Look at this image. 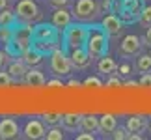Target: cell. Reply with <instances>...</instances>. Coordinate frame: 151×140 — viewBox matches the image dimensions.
<instances>
[{"label": "cell", "instance_id": "cell-1", "mask_svg": "<svg viewBox=\"0 0 151 140\" xmlns=\"http://www.w3.org/2000/svg\"><path fill=\"white\" fill-rule=\"evenodd\" d=\"M34 43V26L32 22H22L17 21L11 26V39L6 45V51L9 52L13 58L21 56L24 51H28Z\"/></svg>", "mask_w": 151, "mask_h": 140}, {"label": "cell", "instance_id": "cell-2", "mask_svg": "<svg viewBox=\"0 0 151 140\" xmlns=\"http://www.w3.org/2000/svg\"><path fill=\"white\" fill-rule=\"evenodd\" d=\"M32 47H36L43 54H50L56 47H60V30L52 22H41V25L34 26Z\"/></svg>", "mask_w": 151, "mask_h": 140}, {"label": "cell", "instance_id": "cell-3", "mask_svg": "<svg viewBox=\"0 0 151 140\" xmlns=\"http://www.w3.org/2000/svg\"><path fill=\"white\" fill-rule=\"evenodd\" d=\"M108 34L104 32L103 25H95V22H91L90 26V34H88V41H86V51L90 52V56L97 58L99 60L101 56H104L108 52Z\"/></svg>", "mask_w": 151, "mask_h": 140}, {"label": "cell", "instance_id": "cell-4", "mask_svg": "<svg viewBox=\"0 0 151 140\" xmlns=\"http://www.w3.org/2000/svg\"><path fill=\"white\" fill-rule=\"evenodd\" d=\"M90 26L91 22H78L75 21L71 22L65 30H63V49L67 52L73 49H80V47H86L88 41V34H90Z\"/></svg>", "mask_w": 151, "mask_h": 140}, {"label": "cell", "instance_id": "cell-5", "mask_svg": "<svg viewBox=\"0 0 151 140\" xmlns=\"http://www.w3.org/2000/svg\"><path fill=\"white\" fill-rule=\"evenodd\" d=\"M144 8V0H112V11L125 25H134L136 21H140Z\"/></svg>", "mask_w": 151, "mask_h": 140}, {"label": "cell", "instance_id": "cell-6", "mask_svg": "<svg viewBox=\"0 0 151 140\" xmlns=\"http://www.w3.org/2000/svg\"><path fill=\"white\" fill-rule=\"evenodd\" d=\"M49 69L50 73L54 75V77H67V75H71L73 71V64H71V58H69V52L60 47H56L54 51L49 54Z\"/></svg>", "mask_w": 151, "mask_h": 140}, {"label": "cell", "instance_id": "cell-7", "mask_svg": "<svg viewBox=\"0 0 151 140\" xmlns=\"http://www.w3.org/2000/svg\"><path fill=\"white\" fill-rule=\"evenodd\" d=\"M71 13L73 19L78 22H95L103 11H101V4L95 2V0H77Z\"/></svg>", "mask_w": 151, "mask_h": 140}, {"label": "cell", "instance_id": "cell-8", "mask_svg": "<svg viewBox=\"0 0 151 140\" xmlns=\"http://www.w3.org/2000/svg\"><path fill=\"white\" fill-rule=\"evenodd\" d=\"M17 21L22 22H36L41 19V9L37 8V4L34 0H19L15 8Z\"/></svg>", "mask_w": 151, "mask_h": 140}, {"label": "cell", "instance_id": "cell-9", "mask_svg": "<svg viewBox=\"0 0 151 140\" xmlns=\"http://www.w3.org/2000/svg\"><path fill=\"white\" fill-rule=\"evenodd\" d=\"M142 38L140 36H136V34H129V36H125L123 39H121V43H119V56H123V58H134L140 54V51H142Z\"/></svg>", "mask_w": 151, "mask_h": 140}, {"label": "cell", "instance_id": "cell-10", "mask_svg": "<svg viewBox=\"0 0 151 140\" xmlns=\"http://www.w3.org/2000/svg\"><path fill=\"white\" fill-rule=\"evenodd\" d=\"M22 136L28 140H41L47 138V125L43 123V120H28L22 131Z\"/></svg>", "mask_w": 151, "mask_h": 140}, {"label": "cell", "instance_id": "cell-11", "mask_svg": "<svg viewBox=\"0 0 151 140\" xmlns=\"http://www.w3.org/2000/svg\"><path fill=\"white\" fill-rule=\"evenodd\" d=\"M101 25L104 28V32L108 34V38H119V36H123V30H125V22L119 19L118 15L114 13H110L106 15L104 19L101 21Z\"/></svg>", "mask_w": 151, "mask_h": 140}, {"label": "cell", "instance_id": "cell-12", "mask_svg": "<svg viewBox=\"0 0 151 140\" xmlns=\"http://www.w3.org/2000/svg\"><path fill=\"white\" fill-rule=\"evenodd\" d=\"M69 58H71V64H73L75 69H88L91 66V62H93V58L90 56V52L86 51V47L69 51Z\"/></svg>", "mask_w": 151, "mask_h": 140}, {"label": "cell", "instance_id": "cell-13", "mask_svg": "<svg viewBox=\"0 0 151 140\" xmlns=\"http://www.w3.org/2000/svg\"><path fill=\"white\" fill-rule=\"evenodd\" d=\"M28 67L24 62H22V58L21 56H17L15 60H11L8 64V73L11 75V79H13V82H22L26 77V73H28Z\"/></svg>", "mask_w": 151, "mask_h": 140}, {"label": "cell", "instance_id": "cell-14", "mask_svg": "<svg viewBox=\"0 0 151 140\" xmlns=\"http://www.w3.org/2000/svg\"><path fill=\"white\" fill-rule=\"evenodd\" d=\"M19 123L13 120V118H4L0 121V138L2 140H11V138H17L19 136Z\"/></svg>", "mask_w": 151, "mask_h": 140}, {"label": "cell", "instance_id": "cell-15", "mask_svg": "<svg viewBox=\"0 0 151 140\" xmlns=\"http://www.w3.org/2000/svg\"><path fill=\"white\" fill-rule=\"evenodd\" d=\"M73 22V13L67 11L65 8H56L52 13V25H54L60 32H63L65 28Z\"/></svg>", "mask_w": 151, "mask_h": 140}, {"label": "cell", "instance_id": "cell-16", "mask_svg": "<svg viewBox=\"0 0 151 140\" xmlns=\"http://www.w3.org/2000/svg\"><path fill=\"white\" fill-rule=\"evenodd\" d=\"M125 127L129 129V133H144L146 129H149V120L147 116H131V118H127V123Z\"/></svg>", "mask_w": 151, "mask_h": 140}, {"label": "cell", "instance_id": "cell-17", "mask_svg": "<svg viewBox=\"0 0 151 140\" xmlns=\"http://www.w3.org/2000/svg\"><path fill=\"white\" fill-rule=\"evenodd\" d=\"M21 58H22V62L26 64L28 67H39L43 64V58H45V54L41 51H37L36 47H30L28 51H24L21 54Z\"/></svg>", "mask_w": 151, "mask_h": 140}, {"label": "cell", "instance_id": "cell-18", "mask_svg": "<svg viewBox=\"0 0 151 140\" xmlns=\"http://www.w3.org/2000/svg\"><path fill=\"white\" fill-rule=\"evenodd\" d=\"M22 82H24L26 86H30V88H39V86H45V84H47V80H45V75H43L41 69L30 67Z\"/></svg>", "mask_w": 151, "mask_h": 140}, {"label": "cell", "instance_id": "cell-19", "mask_svg": "<svg viewBox=\"0 0 151 140\" xmlns=\"http://www.w3.org/2000/svg\"><path fill=\"white\" fill-rule=\"evenodd\" d=\"M82 118H84L82 114H63V118H62V127H63V131H69V133L80 131Z\"/></svg>", "mask_w": 151, "mask_h": 140}, {"label": "cell", "instance_id": "cell-20", "mask_svg": "<svg viewBox=\"0 0 151 140\" xmlns=\"http://www.w3.org/2000/svg\"><path fill=\"white\" fill-rule=\"evenodd\" d=\"M97 71L104 77H108V75H114L118 73V64H116L114 58H110L108 54H104L99 58V62H97Z\"/></svg>", "mask_w": 151, "mask_h": 140}, {"label": "cell", "instance_id": "cell-21", "mask_svg": "<svg viewBox=\"0 0 151 140\" xmlns=\"http://www.w3.org/2000/svg\"><path fill=\"white\" fill-rule=\"evenodd\" d=\"M116 127H118V118L114 114H104L99 118V133L103 135H112Z\"/></svg>", "mask_w": 151, "mask_h": 140}, {"label": "cell", "instance_id": "cell-22", "mask_svg": "<svg viewBox=\"0 0 151 140\" xmlns=\"http://www.w3.org/2000/svg\"><path fill=\"white\" fill-rule=\"evenodd\" d=\"M80 131H88V133H99V118L93 114L84 116L82 118V125H80Z\"/></svg>", "mask_w": 151, "mask_h": 140}, {"label": "cell", "instance_id": "cell-23", "mask_svg": "<svg viewBox=\"0 0 151 140\" xmlns=\"http://www.w3.org/2000/svg\"><path fill=\"white\" fill-rule=\"evenodd\" d=\"M136 71L140 75L151 73V54H140L136 58Z\"/></svg>", "mask_w": 151, "mask_h": 140}, {"label": "cell", "instance_id": "cell-24", "mask_svg": "<svg viewBox=\"0 0 151 140\" xmlns=\"http://www.w3.org/2000/svg\"><path fill=\"white\" fill-rule=\"evenodd\" d=\"M39 118L43 120V123L47 125V127H56V125L62 123L63 114H60V112H45V114L39 116Z\"/></svg>", "mask_w": 151, "mask_h": 140}, {"label": "cell", "instance_id": "cell-25", "mask_svg": "<svg viewBox=\"0 0 151 140\" xmlns=\"http://www.w3.org/2000/svg\"><path fill=\"white\" fill-rule=\"evenodd\" d=\"M17 22V15H15V11H11L9 8L8 9H2L0 11V25L2 26H13Z\"/></svg>", "mask_w": 151, "mask_h": 140}, {"label": "cell", "instance_id": "cell-26", "mask_svg": "<svg viewBox=\"0 0 151 140\" xmlns=\"http://www.w3.org/2000/svg\"><path fill=\"white\" fill-rule=\"evenodd\" d=\"M140 22L142 26H146V28H149L151 26V6H146L144 8V11H142V15H140Z\"/></svg>", "mask_w": 151, "mask_h": 140}, {"label": "cell", "instance_id": "cell-27", "mask_svg": "<svg viewBox=\"0 0 151 140\" xmlns=\"http://www.w3.org/2000/svg\"><path fill=\"white\" fill-rule=\"evenodd\" d=\"M65 138V135L62 133V129L60 127H50V129L47 131V140H63Z\"/></svg>", "mask_w": 151, "mask_h": 140}, {"label": "cell", "instance_id": "cell-28", "mask_svg": "<svg viewBox=\"0 0 151 140\" xmlns=\"http://www.w3.org/2000/svg\"><path fill=\"white\" fill-rule=\"evenodd\" d=\"M119 86H121V77L118 73L106 77V88H119Z\"/></svg>", "mask_w": 151, "mask_h": 140}, {"label": "cell", "instance_id": "cell-29", "mask_svg": "<svg viewBox=\"0 0 151 140\" xmlns=\"http://www.w3.org/2000/svg\"><path fill=\"white\" fill-rule=\"evenodd\" d=\"M11 82H13L11 75L8 71H4V69H0V88H9Z\"/></svg>", "mask_w": 151, "mask_h": 140}, {"label": "cell", "instance_id": "cell-30", "mask_svg": "<svg viewBox=\"0 0 151 140\" xmlns=\"http://www.w3.org/2000/svg\"><path fill=\"white\" fill-rule=\"evenodd\" d=\"M112 136L116 140H127V138H129V129H127V127H116L114 133H112Z\"/></svg>", "mask_w": 151, "mask_h": 140}, {"label": "cell", "instance_id": "cell-31", "mask_svg": "<svg viewBox=\"0 0 151 140\" xmlns=\"http://www.w3.org/2000/svg\"><path fill=\"white\" fill-rule=\"evenodd\" d=\"M86 88H103V82H101V79H97V77H88L82 82Z\"/></svg>", "mask_w": 151, "mask_h": 140}, {"label": "cell", "instance_id": "cell-32", "mask_svg": "<svg viewBox=\"0 0 151 140\" xmlns=\"http://www.w3.org/2000/svg\"><path fill=\"white\" fill-rule=\"evenodd\" d=\"M11 58H13V56H11L8 51H2V49H0V69H4L6 66H8V64L11 62Z\"/></svg>", "mask_w": 151, "mask_h": 140}, {"label": "cell", "instance_id": "cell-33", "mask_svg": "<svg viewBox=\"0 0 151 140\" xmlns=\"http://www.w3.org/2000/svg\"><path fill=\"white\" fill-rule=\"evenodd\" d=\"M138 84L142 88H151V73H144L140 77V80H138Z\"/></svg>", "mask_w": 151, "mask_h": 140}, {"label": "cell", "instance_id": "cell-34", "mask_svg": "<svg viewBox=\"0 0 151 140\" xmlns=\"http://www.w3.org/2000/svg\"><path fill=\"white\" fill-rule=\"evenodd\" d=\"M131 66H129V64H123V66H118V75H119V77H129V75H131Z\"/></svg>", "mask_w": 151, "mask_h": 140}, {"label": "cell", "instance_id": "cell-35", "mask_svg": "<svg viewBox=\"0 0 151 140\" xmlns=\"http://www.w3.org/2000/svg\"><path fill=\"white\" fill-rule=\"evenodd\" d=\"M71 0H49V4L52 8H67Z\"/></svg>", "mask_w": 151, "mask_h": 140}, {"label": "cell", "instance_id": "cell-36", "mask_svg": "<svg viewBox=\"0 0 151 140\" xmlns=\"http://www.w3.org/2000/svg\"><path fill=\"white\" fill-rule=\"evenodd\" d=\"M47 88H63V82L60 79H52V80H47Z\"/></svg>", "mask_w": 151, "mask_h": 140}, {"label": "cell", "instance_id": "cell-37", "mask_svg": "<svg viewBox=\"0 0 151 140\" xmlns=\"http://www.w3.org/2000/svg\"><path fill=\"white\" fill-rule=\"evenodd\" d=\"M142 43L151 49V26H149L147 30H146V34H144V38H142Z\"/></svg>", "mask_w": 151, "mask_h": 140}, {"label": "cell", "instance_id": "cell-38", "mask_svg": "<svg viewBox=\"0 0 151 140\" xmlns=\"http://www.w3.org/2000/svg\"><path fill=\"white\" fill-rule=\"evenodd\" d=\"M93 133H88V131H84L82 135H77V140H93Z\"/></svg>", "mask_w": 151, "mask_h": 140}, {"label": "cell", "instance_id": "cell-39", "mask_svg": "<svg viewBox=\"0 0 151 140\" xmlns=\"http://www.w3.org/2000/svg\"><path fill=\"white\" fill-rule=\"evenodd\" d=\"M112 11V0H103L101 2V11Z\"/></svg>", "mask_w": 151, "mask_h": 140}, {"label": "cell", "instance_id": "cell-40", "mask_svg": "<svg viewBox=\"0 0 151 140\" xmlns=\"http://www.w3.org/2000/svg\"><path fill=\"white\" fill-rule=\"evenodd\" d=\"M11 8V0H0V11Z\"/></svg>", "mask_w": 151, "mask_h": 140}, {"label": "cell", "instance_id": "cell-41", "mask_svg": "<svg viewBox=\"0 0 151 140\" xmlns=\"http://www.w3.org/2000/svg\"><path fill=\"white\" fill-rule=\"evenodd\" d=\"M123 86H127V88H134V86H140V84H138L136 80H125Z\"/></svg>", "mask_w": 151, "mask_h": 140}, {"label": "cell", "instance_id": "cell-42", "mask_svg": "<svg viewBox=\"0 0 151 140\" xmlns=\"http://www.w3.org/2000/svg\"><path fill=\"white\" fill-rule=\"evenodd\" d=\"M67 86H71V88H78L80 82H78V80H75V79H71V80L67 82Z\"/></svg>", "mask_w": 151, "mask_h": 140}, {"label": "cell", "instance_id": "cell-43", "mask_svg": "<svg viewBox=\"0 0 151 140\" xmlns=\"http://www.w3.org/2000/svg\"><path fill=\"white\" fill-rule=\"evenodd\" d=\"M149 131H151V121H149Z\"/></svg>", "mask_w": 151, "mask_h": 140}, {"label": "cell", "instance_id": "cell-44", "mask_svg": "<svg viewBox=\"0 0 151 140\" xmlns=\"http://www.w3.org/2000/svg\"><path fill=\"white\" fill-rule=\"evenodd\" d=\"M0 28H2V25H0Z\"/></svg>", "mask_w": 151, "mask_h": 140}]
</instances>
